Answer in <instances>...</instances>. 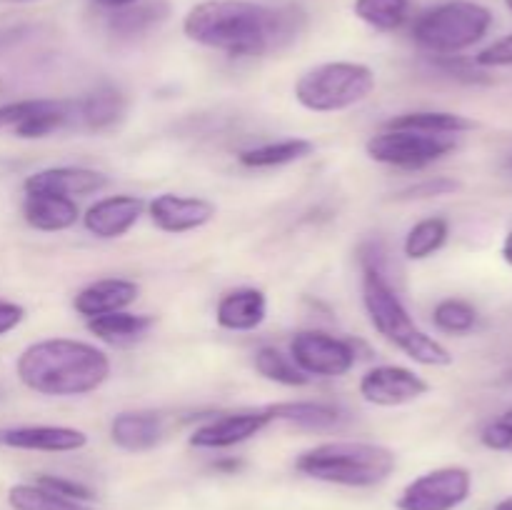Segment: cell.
I'll return each mask as SVG.
<instances>
[{
  "label": "cell",
  "instance_id": "1",
  "mask_svg": "<svg viewBox=\"0 0 512 510\" xmlns=\"http://www.w3.org/2000/svg\"><path fill=\"white\" fill-rule=\"evenodd\" d=\"M305 15L255 0H200L185 13L183 33L203 48L233 58H253L285 48L298 38Z\"/></svg>",
  "mask_w": 512,
  "mask_h": 510
},
{
  "label": "cell",
  "instance_id": "2",
  "mask_svg": "<svg viewBox=\"0 0 512 510\" xmlns=\"http://www.w3.org/2000/svg\"><path fill=\"white\" fill-rule=\"evenodd\" d=\"M15 373L38 395L78 398L95 393L110 378V358L85 340L45 338L18 355Z\"/></svg>",
  "mask_w": 512,
  "mask_h": 510
},
{
  "label": "cell",
  "instance_id": "3",
  "mask_svg": "<svg viewBox=\"0 0 512 510\" xmlns=\"http://www.w3.org/2000/svg\"><path fill=\"white\" fill-rule=\"evenodd\" d=\"M363 305L368 310L370 325L383 335L388 343L403 350L410 360L428 368H445L453 363V355L443 343L420 330L413 315L403 305L380 268L365 265L363 268Z\"/></svg>",
  "mask_w": 512,
  "mask_h": 510
},
{
  "label": "cell",
  "instance_id": "4",
  "mask_svg": "<svg viewBox=\"0 0 512 510\" xmlns=\"http://www.w3.org/2000/svg\"><path fill=\"white\" fill-rule=\"evenodd\" d=\"M395 465L393 450L365 440L320 443L295 458L298 473L343 488H375L393 475Z\"/></svg>",
  "mask_w": 512,
  "mask_h": 510
},
{
  "label": "cell",
  "instance_id": "5",
  "mask_svg": "<svg viewBox=\"0 0 512 510\" xmlns=\"http://www.w3.org/2000/svg\"><path fill=\"white\" fill-rule=\"evenodd\" d=\"M493 10L475 0H445L418 15L413 40L433 55H458L488 35Z\"/></svg>",
  "mask_w": 512,
  "mask_h": 510
},
{
  "label": "cell",
  "instance_id": "6",
  "mask_svg": "<svg viewBox=\"0 0 512 510\" xmlns=\"http://www.w3.org/2000/svg\"><path fill=\"white\" fill-rule=\"evenodd\" d=\"M375 90V73L365 63L333 60L305 70L295 83V100L310 113H340L363 103Z\"/></svg>",
  "mask_w": 512,
  "mask_h": 510
},
{
  "label": "cell",
  "instance_id": "7",
  "mask_svg": "<svg viewBox=\"0 0 512 510\" xmlns=\"http://www.w3.org/2000/svg\"><path fill=\"white\" fill-rule=\"evenodd\" d=\"M458 148L455 135H425L413 130H380L365 143L370 160L393 168L420 170L448 158Z\"/></svg>",
  "mask_w": 512,
  "mask_h": 510
},
{
  "label": "cell",
  "instance_id": "8",
  "mask_svg": "<svg viewBox=\"0 0 512 510\" xmlns=\"http://www.w3.org/2000/svg\"><path fill=\"white\" fill-rule=\"evenodd\" d=\"M473 493V475L460 465H445L418 475L395 500L398 510H455Z\"/></svg>",
  "mask_w": 512,
  "mask_h": 510
},
{
  "label": "cell",
  "instance_id": "9",
  "mask_svg": "<svg viewBox=\"0 0 512 510\" xmlns=\"http://www.w3.org/2000/svg\"><path fill=\"white\" fill-rule=\"evenodd\" d=\"M290 358L310 378H343L355 368V348L323 330H300L290 340Z\"/></svg>",
  "mask_w": 512,
  "mask_h": 510
},
{
  "label": "cell",
  "instance_id": "10",
  "mask_svg": "<svg viewBox=\"0 0 512 510\" xmlns=\"http://www.w3.org/2000/svg\"><path fill=\"white\" fill-rule=\"evenodd\" d=\"M358 390L365 403L378 408H398L423 398L430 390V383L403 365H375L360 378Z\"/></svg>",
  "mask_w": 512,
  "mask_h": 510
},
{
  "label": "cell",
  "instance_id": "11",
  "mask_svg": "<svg viewBox=\"0 0 512 510\" xmlns=\"http://www.w3.org/2000/svg\"><path fill=\"white\" fill-rule=\"evenodd\" d=\"M148 213L158 230L170 235H183L205 228L215 218L218 208L210 200L195 198V195L163 193L150 200Z\"/></svg>",
  "mask_w": 512,
  "mask_h": 510
},
{
  "label": "cell",
  "instance_id": "12",
  "mask_svg": "<svg viewBox=\"0 0 512 510\" xmlns=\"http://www.w3.org/2000/svg\"><path fill=\"white\" fill-rule=\"evenodd\" d=\"M270 423H273V415H270L268 408L230 413L195 428L188 443L200 450H225L255 438V435H258L260 430L268 428Z\"/></svg>",
  "mask_w": 512,
  "mask_h": 510
},
{
  "label": "cell",
  "instance_id": "13",
  "mask_svg": "<svg viewBox=\"0 0 512 510\" xmlns=\"http://www.w3.org/2000/svg\"><path fill=\"white\" fill-rule=\"evenodd\" d=\"M108 175L93 168H80V165H58V168L35 170L25 178L23 190L40 195H60V198H83V195L100 193L108 188Z\"/></svg>",
  "mask_w": 512,
  "mask_h": 510
},
{
  "label": "cell",
  "instance_id": "14",
  "mask_svg": "<svg viewBox=\"0 0 512 510\" xmlns=\"http://www.w3.org/2000/svg\"><path fill=\"white\" fill-rule=\"evenodd\" d=\"M0 445L33 453H75L88 445V435L68 425H13L0 428Z\"/></svg>",
  "mask_w": 512,
  "mask_h": 510
},
{
  "label": "cell",
  "instance_id": "15",
  "mask_svg": "<svg viewBox=\"0 0 512 510\" xmlns=\"http://www.w3.org/2000/svg\"><path fill=\"white\" fill-rule=\"evenodd\" d=\"M145 210V200L138 195H108L88 208L83 215V225L90 235L100 240L123 238L140 220Z\"/></svg>",
  "mask_w": 512,
  "mask_h": 510
},
{
  "label": "cell",
  "instance_id": "16",
  "mask_svg": "<svg viewBox=\"0 0 512 510\" xmlns=\"http://www.w3.org/2000/svg\"><path fill=\"white\" fill-rule=\"evenodd\" d=\"M140 295V285L128 278H103L85 285L73 298L75 313L83 315L85 320L98 318V315L118 313L133 305Z\"/></svg>",
  "mask_w": 512,
  "mask_h": 510
},
{
  "label": "cell",
  "instance_id": "17",
  "mask_svg": "<svg viewBox=\"0 0 512 510\" xmlns=\"http://www.w3.org/2000/svg\"><path fill=\"white\" fill-rule=\"evenodd\" d=\"M163 433V418L150 410H125L110 423V440L125 453H148L163 440Z\"/></svg>",
  "mask_w": 512,
  "mask_h": 510
},
{
  "label": "cell",
  "instance_id": "18",
  "mask_svg": "<svg viewBox=\"0 0 512 510\" xmlns=\"http://www.w3.org/2000/svg\"><path fill=\"white\" fill-rule=\"evenodd\" d=\"M268 318V298L258 288H235L218 300L215 320L233 333H250Z\"/></svg>",
  "mask_w": 512,
  "mask_h": 510
},
{
  "label": "cell",
  "instance_id": "19",
  "mask_svg": "<svg viewBox=\"0 0 512 510\" xmlns=\"http://www.w3.org/2000/svg\"><path fill=\"white\" fill-rule=\"evenodd\" d=\"M128 113V98L115 85H98L93 93L78 100L75 118L93 133H108Z\"/></svg>",
  "mask_w": 512,
  "mask_h": 510
},
{
  "label": "cell",
  "instance_id": "20",
  "mask_svg": "<svg viewBox=\"0 0 512 510\" xmlns=\"http://www.w3.org/2000/svg\"><path fill=\"white\" fill-rule=\"evenodd\" d=\"M23 218L30 228L40 233H60L78 223L80 210L70 198L28 193L23 200Z\"/></svg>",
  "mask_w": 512,
  "mask_h": 510
},
{
  "label": "cell",
  "instance_id": "21",
  "mask_svg": "<svg viewBox=\"0 0 512 510\" xmlns=\"http://www.w3.org/2000/svg\"><path fill=\"white\" fill-rule=\"evenodd\" d=\"M273 420L298 425L303 430H333L345 420L338 405L313 403V400H285V403L268 405Z\"/></svg>",
  "mask_w": 512,
  "mask_h": 510
},
{
  "label": "cell",
  "instance_id": "22",
  "mask_svg": "<svg viewBox=\"0 0 512 510\" xmlns=\"http://www.w3.org/2000/svg\"><path fill=\"white\" fill-rule=\"evenodd\" d=\"M153 325H155L153 315L128 313V310H118V313L98 315V318L88 320L90 333L108 345L135 343V340L145 338V333H148Z\"/></svg>",
  "mask_w": 512,
  "mask_h": 510
},
{
  "label": "cell",
  "instance_id": "23",
  "mask_svg": "<svg viewBox=\"0 0 512 510\" xmlns=\"http://www.w3.org/2000/svg\"><path fill=\"white\" fill-rule=\"evenodd\" d=\"M388 130H413L425 135H460L478 128V123L465 115L445 113V110H415V113L395 115L385 123Z\"/></svg>",
  "mask_w": 512,
  "mask_h": 510
},
{
  "label": "cell",
  "instance_id": "24",
  "mask_svg": "<svg viewBox=\"0 0 512 510\" xmlns=\"http://www.w3.org/2000/svg\"><path fill=\"white\" fill-rule=\"evenodd\" d=\"M315 143L305 138H285L275 140V143L255 145V148L243 150L238 153V163L245 165V168H280V165L298 163V160L313 155Z\"/></svg>",
  "mask_w": 512,
  "mask_h": 510
},
{
  "label": "cell",
  "instance_id": "25",
  "mask_svg": "<svg viewBox=\"0 0 512 510\" xmlns=\"http://www.w3.org/2000/svg\"><path fill=\"white\" fill-rule=\"evenodd\" d=\"M450 235V223L440 215H433V218H423L408 230L403 243V253L408 255L410 260H425L430 255L438 253L445 243H448Z\"/></svg>",
  "mask_w": 512,
  "mask_h": 510
},
{
  "label": "cell",
  "instance_id": "26",
  "mask_svg": "<svg viewBox=\"0 0 512 510\" xmlns=\"http://www.w3.org/2000/svg\"><path fill=\"white\" fill-rule=\"evenodd\" d=\"M253 365L270 383L288 385V388H303L310 383V375H305L290 355L280 353L273 345H263V348L255 350Z\"/></svg>",
  "mask_w": 512,
  "mask_h": 510
},
{
  "label": "cell",
  "instance_id": "27",
  "mask_svg": "<svg viewBox=\"0 0 512 510\" xmlns=\"http://www.w3.org/2000/svg\"><path fill=\"white\" fill-rule=\"evenodd\" d=\"M355 15L380 33L403 28L410 15V0H355Z\"/></svg>",
  "mask_w": 512,
  "mask_h": 510
},
{
  "label": "cell",
  "instance_id": "28",
  "mask_svg": "<svg viewBox=\"0 0 512 510\" xmlns=\"http://www.w3.org/2000/svg\"><path fill=\"white\" fill-rule=\"evenodd\" d=\"M165 15H168V5L163 0H150V3L140 5L133 3L128 8L115 10L113 18H110V30L130 38V35H140L158 25L160 20H165Z\"/></svg>",
  "mask_w": 512,
  "mask_h": 510
},
{
  "label": "cell",
  "instance_id": "29",
  "mask_svg": "<svg viewBox=\"0 0 512 510\" xmlns=\"http://www.w3.org/2000/svg\"><path fill=\"white\" fill-rule=\"evenodd\" d=\"M8 505L13 510H95L88 503L80 500L60 498V495L50 493V490L40 488V485L20 483L8 490Z\"/></svg>",
  "mask_w": 512,
  "mask_h": 510
},
{
  "label": "cell",
  "instance_id": "30",
  "mask_svg": "<svg viewBox=\"0 0 512 510\" xmlns=\"http://www.w3.org/2000/svg\"><path fill=\"white\" fill-rule=\"evenodd\" d=\"M435 328L450 335H465L478 325V310L460 298L440 300L433 310Z\"/></svg>",
  "mask_w": 512,
  "mask_h": 510
},
{
  "label": "cell",
  "instance_id": "31",
  "mask_svg": "<svg viewBox=\"0 0 512 510\" xmlns=\"http://www.w3.org/2000/svg\"><path fill=\"white\" fill-rule=\"evenodd\" d=\"M435 65L460 83H488V75L475 60L460 58V55H435Z\"/></svg>",
  "mask_w": 512,
  "mask_h": 510
},
{
  "label": "cell",
  "instance_id": "32",
  "mask_svg": "<svg viewBox=\"0 0 512 510\" xmlns=\"http://www.w3.org/2000/svg\"><path fill=\"white\" fill-rule=\"evenodd\" d=\"M35 485L60 495V498L80 500V503H90V500H95V490H90L85 483H78V480L63 478V475H38V478H35Z\"/></svg>",
  "mask_w": 512,
  "mask_h": 510
},
{
  "label": "cell",
  "instance_id": "33",
  "mask_svg": "<svg viewBox=\"0 0 512 510\" xmlns=\"http://www.w3.org/2000/svg\"><path fill=\"white\" fill-rule=\"evenodd\" d=\"M48 98H30V100H13V103H3L0 105V130L10 128L13 130L15 125L23 123L25 118L35 115L38 110L45 108Z\"/></svg>",
  "mask_w": 512,
  "mask_h": 510
},
{
  "label": "cell",
  "instance_id": "34",
  "mask_svg": "<svg viewBox=\"0 0 512 510\" xmlns=\"http://www.w3.org/2000/svg\"><path fill=\"white\" fill-rule=\"evenodd\" d=\"M480 443L490 450H512V410L485 425L480 433Z\"/></svg>",
  "mask_w": 512,
  "mask_h": 510
},
{
  "label": "cell",
  "instance_id": "35",
  "mask_svg": "<svg viewBox=\"0 0 512 510\" xmlns=\"http://www.w3.org/2000/svg\"><path fill=\"white\" fill-rule=\"evenodd\" d=\"M455 190H460V183L453 178H430L423 180L418 185H410L408 190L400 193V198H443V195H453Z\"/></svg>",
  "mask_w": 512,
  "mask_h": 510
},
{
  "label": "cell",
  "instance_id": "36",
  "mask_svg": "<svg viewBox=\"0 0 512 510\" xmlns=\"http://www.w3.org/2000/svg\"><path fill=\"white\" fill-rule=\"evenodd\" d=\"M475 63L480 68H508V65H512V33L480 50L475 55Z\"/></svg>",
  "mask_w": 512,
  "mask_h": 510
},
{
  "label": "cell",
  "instance_id": "37",
  "mask_svg": "<svg viewBox=\"0 0 512 510\" xmlns=\"http://www.w3.org/2000/svg\"><path fill=\"white\" fill-rule=\"evenodd\" d=\"M25 320V308L18 303H10V300H0V338L10 330L18 328Z\"/></svg>",
  "mask_w": 512,
  "mask_h": 510
},
{
  "label": "cell",
  "instance_id": "38",
  "mask_svg": "<svg viewBox=\"0 0 512 510\" xmlns=\"http://www.w3.org/2000/svg\"><path fill=\"white\" fill-rule=\"evenodd\" d=\"M93 5L98 8H108V10H120V8H128V5L138 3V0H90Z\"/></svg>",
  "mask_w": 512,
  "mask_h": 510
},
{
  "label": "cell",
  "instance_id": "39",
  "mask_svg": "<svg viewBox=\"0 0 512 510\" xmlns=\"http://www.w3.org/2000/svg\"><path fill=\"white\" fill-rule=\"evenodd\" d=\"M503 258H505V263L512 265V230L505 235V240H503Z\"/></svg>",
  "mask_w": 512,
  "mask_h": 510
},
{
  "label": "cell",
  "instance_id": "40",
  "mask_svg": "<svg viewBox=\"0 0 512 510\" xmlns=\"http://www.w3.org/2000/svg\"><path fill=\"white\" fill-rule=\"evenodd\" d=\"M215 468H218V470H238L240 463H233V460H228V463H218Z\"/></svg>",
  "mask_w": 512,
  "mask_h": 510
},
{
  "label": "cell",
  "instance_id": "41",
  "mask_svg": "<svg viewBox=\"0 0 512 510\" xmlns=\"http://www.w3.org/2000/svg\"><path fill=\"white\" fill-rule=\"evenodd\" d=\"M495 510H512V498H505V500H500V503L495 505Z\"/></svg>",
  "mask_w": 512,
  "mask_h": 510
},
{
  "label": "cell",
  "instance_id": "42",
  "mask_svg": "<svg viewBox=\"0 0 512 510\" xmlns=\"http://www.w3.org/2000/svg\"><path fill=\"white\" fill-rule=\"evenodd\" d=\"M8 3H35V0H8Z\"/></svg>",
  "mask_w": 512,
  "mask_h": 510
},
{
  "label": "cell",
  "instance_id": "43",
  "mask_svg": "<svg viewBox=\"0 0 512 510\" xmlns=\"http://www.w3.org/2000/svg\"><path fill=\"white\" fill-rule=\"evenodd\" d=\"M505 5H508V8L512 10V0H505Z\"/></svg>",
  "mask_w": 512,
  "mask_h": 510
},
{
  "label": "cell",
  "instance_id": "44",
  "mask_svg": "<svg viewBox=\"0 0 512 510\" xmlns=\"http://www.w3.org/2000/svg\"><path fill=\"white\" fill-rule=\"evenodd\" d=\"M0 395H3V390H0Z\"/></svg>",
  "mask_w": 512,
  "mask_h": 510
}]
</instances>
